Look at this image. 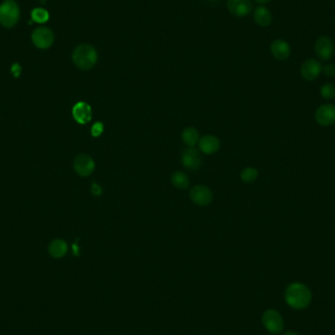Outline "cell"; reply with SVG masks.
<instances>
[{
	"label": "cell",
	"instance_id": "1",
	"mask_svg": "<svg viewBox=\"0 0 335 335\" xmlns=\"http://www.w3.org/2000/svg\"><path fill=\"white\" fill-rule=\"evenodd\" d=\"M284 297L289 307L295 310H303L310 305L312 292L305 284L294 282L287 286Z\"/></svg>",
	"mask_w": 335,
	"mask_h": 335
},
{
	"label": "cell",
	"instance_id": "2",
	"mask_svg": "<svg viewBox=\"0 0 335 335\" xmlns=\"http://www.w3.org/2000/svg\"><path fill=\"white\" fill-rule=\"evenodd\" d=\"M97 51L89 45H81L73 52V62L81 70L93 68L97 62Z\"/></svg>",
	"mask_w": 335,
	"mask_h": 335
},
{
	"label": "cell",
	"instance_id": "3",
	"mask_svg": "<svg viewBox=\"0 0 335 335\" xmlns=\"http://www.w3.org/2000/svg\"><path fill=\"white\" fill-rule=\"evenodd\" d=\"M20 7L14 0H5L0 4V24L5 28H13L20 19Z\"/></svg>",
	"mask_w": 335,
	"mask_h": 335
},
{
	"label": "cell",
	"instance_id": "4",
	"mask_svg": "<svg viewBox=\"0 0 335 335\" xmlns=\"http://www.w3.org/2000/svg\"><path fill=\"white\" fill-rule=\"evenodd\" d=\"M262 322L266 329L271 334H278L283 330L284 322L282 315L273 309L267 310L262 316Z\"/></svg>",
	"mask_w": 335,
	"mask_h": 335
},
{
	"label": "cell",
	"instance_id": "5",
	"mask_svg": "<svg viewBox=\"0 0 335 335\" xmlns=\"http://www.w3.org/2000/svg\"><path fill=\"white\" fill-rule=\"evenodd\" d=\"M32 41L38 48L47 49L54 43V34L50 29L41 27L33 32Z\"/></svg>",
	"mask_w": 335,
	"mask_h": 335
},
{
	"label": "cell",
	"instance_id": "6",
	"mask_svg": "<svg viewBox=\"0 0 335 335\" xmlns=\"http://www.w3.org/2000/svg\"><path fill=\"white\" fill-rule=\"evenodd\" d=\"M315 122L321 127H329L335 124V105L325 103L320 105L314 113Z\"/></svg>",
	"mask_w": 335,
	"mask_h": 335
},
{
	"label": "cell",
	"instance_id": "7",
	"mask_svg": "<svg viewBox=\"0 0 335 335\" xmlns=\"http://www.w3.org/2000/svg\"><path fill=\"white\" fill-rule=\"evenodd\" d=\"M314 50L316 56L321 61H328L333 57L335 47L330 38L319 37L314 44Z\"/></svg>",
	"mask_w": 335,
	"mask_h": 335
},
{
	"label": "cell",
	"instance_id": "8",
	"mask_svg": "<svg viewBox=\"0 0 335 335\" xmlns=\"http://www.w3.org/2000/svg\"><path fill=\"white\" fill-rule=\"evenodd\" d=\"M322 72V66L320 62L316 59H307L303 62L300 68V74L302 78L308 82H313L316 80Z\"/></svg>",
	"mask_w": 335,
	"mask_h": 335
},
{
	"label": "cell",
	"instance_id": "9",
	"mask_svg": "<svg viewBox=\"0 0 335 335\" xmlns=\"http://www.w3.org/2000/svg\"><path fill=\"white\" fill-rule=\"evenodd\" d=\"M74 169L78 175L82 177H88L94 171L95 163L90 156L87 154H80L74 161Z\"/></svg>",
	"mask_w": 335,
	"mask_h": 335
},
{
	"label": "cell",
	"instance_id": "10",
	"mask_svg": "<svg viewBox=\"0 0 335 335\" xmlns=\"http://www.w3.org/2000/svg\"><path fill=\"white\" fill-rule=\"evenodd\" d=\"M191 200L199 206H207L213 201L212 191L204 185H195L190 190Z\"/></svg>",
	"mask_w": 335,
	"mask_h": 335
},
{
	"label": "cell",
	"instance_id": "11",
	"mask_svg": "<svg viewBox=\"0 0 335 335\" xmlns=\"http://www.w3.org/2000/svg\"><path fill=\"white\" fill-rule=\"evenodd\" d=\"M226 5L228 11L236 17H245L253 10L251 0H228Z\"/></svg>",
	"mask_w": 335,
	"mask_h": 335
},
{
	"label": "cell",
	"instance_id": "12",
	"mask_svg": "<svg viewBox=\"0 0 335 335\" xmlns=\"http://www.w3.org/2000/svg\"><path fill=\"white\" fill-rule=\"evenodd\" d=\"M181 163L190 171L198 170L201 166V157L199 151L194 147L184 149L181 154Z\"/></svg>",
	"mask_w": 335,
	"mask_h": 335
},
{
	"label": "cell",
	"instance_id": "13",
	"mask_svg": "<svg viewBox=\"0 0 335 335\" xmlns=\"http://www.w3.org/2000/svg\"><path fill=\"white\" fill-rule=\"evenodd\" d=\"M270 52L276 60L284 61L289 58L291 54V48L287 42L283 40H275L270 45Z\"/></svg>",
	"mask_w": 335,
	"mask_h": 335
},
{
	"label": "cell",
	"instance_id": "14",
	"mask_svg": "<svg viewBox=\"0 0 335 335\" xmlns=\"http://www.w3.org/2000/svg\"><path fill=\"white\" fill-rule=\"evenodd\" d=\"M74 119L82 125L89 123L91 120V107L86 102H78L73 108Z\"/></svg>",
	"mask_w": 335,
	"mask_h": 335
},
{
	"label": "cell",
	"instance_id": "15",
	"mask_svg": "<svg viewBox=\"0 0 335 335\" xmlns=\"http://www.w3.org/2000/svg\"><path fill=\"white\" fill-rule=\"evenodd\" d=\"M220 146V140L214 135H205L199 140V148L205 154L216 153Z\"/></svg>",
	"mask_w": 335,
	"mask_h": 335
},
{
	"label": "cell",
	"instance_id": "16",
	"mask_svg": "<svg viewBox=\"0 0 335 335\" xmlns=\"http://www.w3.org/2000/svg\"><path fill=\"white\" fill-rule=\"evenodd\" d=\"M254 20L261 27H268L271 24L272 15L270 11L264 6H259L254 11Z\"/></svg>",
	"mask_w": 335,
	"mask_h": 335
},
{
	"label": "cell",
	"instance_id": "17",
	"mask_svg": "<svg viewBox=\"0 0 335 335\" xmlns=\"http://www.w3.org/2000/svg\"><path fill=\"white\" fill-rule=\"evenodd\" d=\"M48 252L54 258H62L68 252V244L62 239H55L49 244Z\"/></svg>",
	"mask_w": 335,
	"mask_h": 335
},
{
	"label": "cell",
	"instance_id": "18",
	"mask_svg": "<svg viewBox=\"0 0 335 335\" xmlns=\"http://www.w3.org/2000/svg\"><path fill=\"white\" fill-rule=\"evenodd\" d=\"M182 140L190 147H193L196 145L199 141V133L197 132L196 129L190 127L186 128L182 132Z\"/></svg>",
	"mask_w": 335,
	"mask_h": 335
},
{
	"label": "cell",
	"instance_id": "19",
	"mask_svg": "<svg viewBox=\"0 0 335 335\" xmlns=\"http://www.w3.org/2000/svg\"><path fill=\"white\" fill-rule=\"evenodd\" d=\"M172 183L179 189H186L189 186V179L182 172H176L172 176Z\"/></svg>",
	"mask_w": 335,
	"mask_h": 335
},
{
	"label": "cell",
	"instance_id": "20",
	"mask_svg": "<svg viewBox=\"0 0 335 335\" xmlns=\"http://www.w3.org/2000/svg\"><path fill=\"white\" fill-rule=\"evenodd\" d=\"M32 19L36 23L39 24H44L46 23L49 20V13L45 9L43 8H35L32 11Z\"/></svg>",
	"mask_w": 335,
	"mask_h": 335
},
{
	"label": "cell",
	"instance_id": "21",
	"mask_svg": "<svg viewBox=\"0 0 335 335\" xmlns=\"http://www.w3.org/2000/svg\"><path fill=\"white\" fill-rule=\"evenodd\" d=\"M319 93H320L321 97L325 100H331V99L335 98V85L330 84V83L324 84L320 88Z\"/></svg>",
	"mask_w": 335,
	"mask_h": 335
},
{
	"label": "cell",
	"instance_id": "22",
	"mask_svg": "<svg viewBox=\"0 0 335 335\" xmlns=\"http://www.w3.org/2000/svg\"><path fill=\"white\" fill-rule=\"evenodd\" d=\"M258 171L254 168H246L241 172V179L245 182H253L258 178Z\"/></svg>",
	"mask_w": 335,
	"mask_h": 335
},
{
	"label": "cell",
	"instance_id": "23",
	"mask_svg": "<svg viewBox=\"0 0 335 335\" xmlns=\"http://www.w3.org/2000/svg\"><path fill=\"white\" fill-rule=\"evenodd\" d=\"M322 73L328 78H335V64H326L322 67Z\"/></svg>",
	"mask_w": 335,
	"mask_h": 335
},
{
	"label": "cell",
	"instance_id": "24",
	"mask_svg": "<svg viewBox=\"0 0 335 335\" xmlns=\"http://www.w3.org/2000/svg\"><path fill=\"white\" fill-rule=\"evenodd\" d=\"M103 129H104L103 124H101V123H96V124H94L93 127H92V129H91V134H92V135H93L94 137L99 136V135L103 133Z\"/></svg>",
	"mask_w": 335,
	"mask_h": 335
},
{
	"label": "cell",
	"instance_id": "25",
	"mask_svg": "<svg viewBox=\"0 0 335 335\" xmlns=\"http://www.w3.org/2000/svg\"><path fill=\"white\" fill-rule=\"evenodd\" d=\"M11 71H12V74H13V76H14L15 78H18V77L20 76V74H21L22 68H21V66H20L18 63H16V64H14V65L12 66V69H11Z\"/></svg>",
	"mask_w": 335,
	"mask_h": 335
},
{
	"label": "cell",
	"instance_id": "26",
	"mask_svg": "<svg viewBox=\"0 0 335 335\" xmlns=\"http://www.w3.org/2000/svg\"><path fill=\"white\" fill-rule=\"evenodd\" d=\"M91 190H92V193L94 194V195H100L101 194V187L99 186V185H97L96 183H93L92 184V188H91Z\"/></svg>",
	"mask_w": 335,
	"mask_h": 335
},
{
	"label": "cell",
	"instance_id": "27",
	"mask_svg": "<svg viewBox=\"0 0 335 335\" xmlns=\"http://www.w3.org/2000/svg\"><path fill=\"white\" fill-rule=\"evenodd\" d=\"M254 1L259 3V4H267V3L270 2V0H254Z\"/></svg>",
	"mask_w": 335,
	"mask_h": 335
},
{
	"label": "cell",
	"instance_id": "28",
	"mask_svg": "<svg viewBox=\"0 0 335 335\" xmlns=\"http://www.w3.org/2000/svg\"><path fill=\"white\" fill-rule=\"evenodd\" d=\"M282 335H300V334H299V333H297V332L289 331V332H285V333H283Z\"/></svg>",
	"mask_w": 335,
	"mask_h": 335
},
{
	"label": "cell",
	"instance_id": "29",
	"mask_svg": "<svg viewBox=\"0 0 335 335\" xmlns=\"http://www.w3.org/2000/svg\"><path fill=\"white\" fill-rule=\"evenodd\" d=\"M208 1L211 2V3H215L216 4V3H218L220 1V0H208Z\"/></svg>",
	"mask_w": 335,
	"mask_h": 335
}]
</instances>
